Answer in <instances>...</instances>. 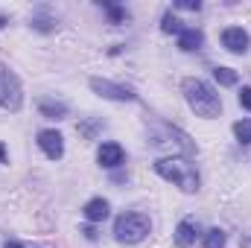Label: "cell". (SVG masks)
I'll return each mask as SVG.
<instances>
[{"label": "cell", "instance_id": "603a6c76", "mask_svg": "<svg viewBox=\"0 0 251 248\" xmlns=\"http://www.w3.org/2000/svg\"><path fill=\"white\" fill-rule=\"evenodd\" d=\"M0 161H6V146L0 143Z\"/></svg>", "mask_w": 251, "mask_h": 248}, {"label": "cell", "instance_id": "d4e9b609", "mask_svg": "<svg viewBox=\"0 0 251 248\" xmlns=\"http://www.w3.org/2000/svg\"><path fill=\"white\" fill-rule=\"evenodd\" d=\"M6 24H9V21H6V18H0V26H6Z\"/></svg>", "mask_w": 251, "mask_h": 248}, {"label": "cell", "instance_id": "ac0fdd59", "mask_svg": "<svg viewBox=\"0 0 251 248\" xmlns=\"http://www.w3.org/2000/svg\"><path fill=\"white\" fill-rule=\"evenodd\" d=\"M234 134H237L240 143H251V120H240V123H234Z\"/></svg>", "mask_w": 251, "mask_h": 248}, {"label": "cell", "instance_id": "2e32d148", "mask_svg": "<svg viewBox=\"0 0 251 248\" xmlns=\"http://www.w3.org/2000/svg\"><path fill=\"white\" fill-rule=\"evenodd\" d=\"M161 29H164V32H178V35H181L187 26H181V21H178L173 12H167V15H164V21H161Z\"/></svg>", "mask_w": 251, "mask_h": 248}, {"label": "cell", "instance_id": "7402d4cb", "mask_svg": "<svg viewBox=\"0 0 251 248\" xmlns=\"http://www.w3.org/2000/svg\"><path fill=\"white\" fill-rule=\"evenodd\" d=\"M240 105L251 111V88H243V91H240Z\"/></svg>", "mask_w": 251, "mask_h": 248}, {"label": "cell", "instance_id": "3957f363", "mask_svg": "<svg viewBox=\"0 0 251 248\" xmlns=\"http://www.w3.org/2000/svg\"><path fill=\"white\" fill-rule=\"evenodd\" d=\"M149 228H152V222H149L146 213H123L114 222V237H117V243L134 246L149 234Z\"/></svg>", "mask_w": 251, "mask_h": 248}, {"label": "cell", "instance_id": "7a4b0ae2", "mask_svg": "<svg viewBox=\"0 0 251 248\" xmlns=\"http://www.w3.org/2000/svg\"><path fill=\"white\" fill-rule=\"evenodd\" d=\"M155 173L161 178L178 184L184 193H196L199 190V173H196V167L190 161H184V158H164V161L155 164Z\"/></svg>", "mask_w": 251, "mask_h": 248}, {"label": "cell", "instance_id": "8fae6325", "mask_svg": "<svg viewBox=\"0 0 251 248\" xmlns=\"http://www.w3.org/2000/svg\"><path fill=\"white\" fill-rule=\"evenodd\" d=\"M108 210H111V207H108V201H105V198H91V201L85 204V210H82V213H85V219H88V222H102V219L108 216Z\"/></svg>", "mask_w": 251, "mask_h": 248}, {"label": "cell", "instance_id": "277c9868", "mask_svg": "<svg viewBox=\"0 0 251 248\" xmlns=\"http://www.w3.org/2000/svg\"><path fill=\"white\" fill-rule=\"evenodd\" d=\"M152 140L155 146H164V149H173V152H181V155H193L196 146L187 134L176 125H167V123H155L152 125Z\"/></svg>", "mask_w": 251, "mask_h": 248}, {"label": "cell", "instance_id": "ffe728a7", "mask_svg": "<svg viewBox=\"0 0 251 248\" xmlns=\"http://www.w3.org/2000/svg\"><path fill=\"white\" fill-rule=\"evenodd\" d=\"M176 9H190V12H199L201 3L199 0H176Z\"/></svg>", "mask_w": 251, "mask_h": 248}, {"label": "cell", "instance_id": "7c38bea8", "mask_svg": "<svg viewBox=\"0 0 251 248\" xmlns=\"http://www.w3.org/2000/svg\"><path fill=\"white\" fill-rule=\"evenodd\" d=\"M196 225L190 222V219H184V222H178V228H176V243H178V248H190L193 243H196Z\"/></svg>", "mask_w": 251, "mask_h": 248}, {"label": "cell", "instance_id": "30bf717a", "mask_svg": "<svg viewBox=\"0 0 251 248\" xmlns=\"http://www.w3.org/2000/svg\"><path fill=\"white\" fill-rule=\"evenodd\" d=\"M201 44H204L201 29H193V26H187V29L178 35V47H181L184 53H196V50H201Z\"/></svg>", "mask_w": 251, "mask_h": 248}, {"label": "cell", "instance_id": "52a82bcc", "mask_svg": "<svg viewBox=\"0 0 251 248\" xmlns=\"http://www.w3.org/2000/svg\"><path fill=\"white\" fill-rule=\"evenodd\" d=\"M38 146H41V152H44L47 158H53V161H59V158L64 155V140H62V134H59L56 128L38 131Z\"/></svg>", "mask_w": 251, "mask_h": 248}, {"label": "cell", "instance_id": "8992f818", "mask_svg": "<svg viewBox=\"0 0 251 248\" xmlns=\"http://www.w3.org/2000/svg\"><path fill=\"white\" fill-rule=\"evenodd\" d=\"M91 88H94L100 97H105V99H117V102H131V99L137 97L131 88L117 85V82H108V79H100V76H94V79H91Z\"/></svg>", "mask_w": 251, "mask_h": 248}, {"label": "cell", "instance_id": "ba28073f", "mask_svg": "<svg viewBox=\"0 0 251 248\" xmlns=\"http://www.w3.org/2000/svg\"><path fill=\"white\" fill-rule=\"evenodd\" d=\"M222 44H225L231 53H249L251 38L243 26H228V29L222 32Z\"/></svg>", "mask_w": 251, "mask_h": 248}, {"label": "cell", "instance_id": "5b68a950", "mask_svg": "<svg viewBox=\"0 0 251 248\" xmlns=\"http://www.w3.org/2000/svg\"><path fill=\"white\" fill-rule=\"evenodd\" d=\"M21 105H24L21 79H18L6 64H0V108H3V111H18Z\"/></svg>", "mask_w": 251, "mask_h": 248}, {"label": "cell", "instance_id": "44dd1931", "mask_svg": "<svg viewBox=\"0 0 251 248\" xmlns=\"http://www.w3.org/2000/svg\"><path fill=\"white\" fill-rule=\"evenodd\" d=\"M97 128H100V123H82V125H79V134H85V137H88V140H91V137H94V131H97Z\"/></svg>", "mask_w": 251, "mask_h": 248}, {"label": "cell", "instance_id": "e0dca14e", "mask_svg": "<svg viewBox=\"0 0 251 248\" xmlns=\"http://www.w3.org/2000/svg\"><path fill=\"white\" fill-rule=\"evenodd\" d=\"M222 246H225V231L213 228V231L204 234V248H222Z\"/></svg>", "mask_w": 251, "mask_h": 248}, {"label": "cell", "instance_id": "d6986e66", "mask_svg": "<svg viewBox=\"0 0 251 248\" xmlns=\"http://www.w3.org/2000/svg\"><path fill=\"white\" fill-rule=\"evenodd\" d=\"M32 26H35V29H41V32H50V29H56V21H53V18L32 15Z\"/></svg>", "mask_w": 251, "mask_h": 248}, {"label": "cell", "instance_id": "9a60e30c", "mask_svg": "<svg viewBox=\"0 0 251 248\" xmlns=\"http://www.w3.org/2000/svg\"><path fill=\"white\" fill-rule=\"evenodd\" d=\"M213 79H216L219 85H225V88L237 85V73H234L231 67H216V70H213Z\"/></svg>", "mask_w": 251, "mask_h": 248}, {"label": "cell", "instance_id": "5bb4252c", "mask_svg": "<svg viewBox=\"0 0 251 248\" xmlns=\"http://www.w3.org/2000/svg\"><path fill=\"white\" fill-rule=\"evenodd\" d=\"M102 9L108 12V18H111V24H123L126 18H128V12H126L123 6H117V3H111V0H102Z\"/></svg>", "mask_w": 251, "mask_h": 248}, {"label": "cell", "instance_id": "9c48e42d", "mask_svg": "<svg viewBox=\"0 0 251 248\" xmlns=\"http://www.w3.org/2000/svg\"><path fill=\"white\" fill-rule=\"evenodd\" d=\"M97 158H100V164L102 167H108V170H114V167H120L123 164V146L120 143H102L100 146V152H97Z\"/></svg>", "mask_w": 251, "mask_h": 248}, {"label": "cell", "instance_id": "cb8c5ba5", "mask_svg": "<svg viewBox=\"0 0 251 248\" xmlns=\"http://www.w3.org/2000/svg\"><path fill=\"white\" fill-rule=\"evenodd\" d=\"M3 248H24V246H21V243H6Z\"/></svg>", "mask_w": 251, "mask_h": 248}, {"label": "cell", "instance_id": "6da1fadb", "mask_svg": "<svg viewBox=\"0 0 251 248\" xmlns=\"http://www.w3.org/2000/svg\"><path fill=\"white\" fill-rule=\"evenodd\" d=\"M181 91H184V97H187L190 108H193L199 117H219V111H222V99H219V94H216L207 82L190 76V79H184Z\"/></svg>", "mask_w": 251, "mask_h": 248}, {"label": "cell", "instance_id": "4fadbf2b", "mask_svg": "<svg viewBox=\"0 0 251 248\" xmlns=\"http://www.w3.org/2000/svg\"><path fill=\"white\" fill-rule=\"evenodd\" d=\"M38 111H41L44 117H50V120H62V117H67V105L59 102V99H41V102H38Z\"/></svg>", "mask_w": 251, "mask_h": 248}]
</instances>
